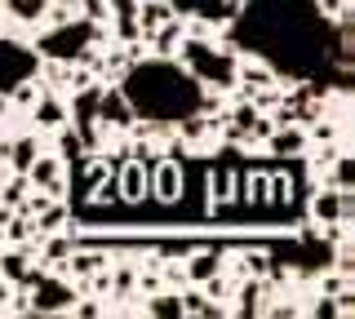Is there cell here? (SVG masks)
<instances>
[{"instance_id":"6da1fadb","label":"cell","mask_w":355,"mask_h":319,"mask_svg":"<svg viewBox=\"0 0 355 319\" xmlns=\"http://www.w3.org/2000/svg\"><path fill=\"white\" fill-rule=\"evenodd\" d=\"M89 45H94V23L89 18H71L62 27H44L36 36L40 58H58V62H76Z\"/></svg>"},{"instance_id":"7a4b0ae2","label":"cell","mask_w":355,"mask_h":319,"mask_svg":"<svg viewBox=\"0 0 355 319\" xmlns=\"http://www.w3.org/2000/svg\"><path fill=\"white\" fill-rule=\"evenodd\" d=\"M27 293H31V315H67L71 302L80 297V289H76L67 275H58V271H44Z\"/></svg>"},{"instance_id":"3957f363","label":"cell","mask_w":355,"mask_h":319,"mask_svg":"<svg viewBox=\"0 0 355 319\" xmlns=\"http://www.w3.org/2000/svg\"><path fill=\"white\" fill-rule=\"evenodd\" d=\"M182 186H187V173H182V160H173V156H160V164L147 173V195L160 208H173Z\"/></svg>"},{"instance_id":"277c9868","label":"cell","mask_w":355,"mask_h":319,"mask_svg":"<svg viewBox=\"0 0 355 319\" xmlns=\"http://www.w3.org/2000/svg\"><path fill=\"white\" fill-rule=\"evenodd\" d=\"M40 67V53H31L18 40H0V93H9L18 80H31Z\"/></svg>"},{"instance_id":"5b68a950","label":"cell","mask_w":355,"mask_h":319,"mask_svg":"<svg viewBox=\"0 0 355 319\" xmlns=\"http://www.w3.org/2000/svg\"><path fill=\"white\" fill-rule=\"evenodd\" d=\"M94 120H98L103 129H111V134H125V129L138 125V111H133V102L125 98V89H120V84H103V98H98Z\"/></svg>"},{"instance_id":"8992f818","label":"cell","mask_w":355,"mask_h":319,"mask_svg":"<svg viewBox=\"0 0 355 319\" xmlns=\"http://www.w3.org/2000/svg\"><path fill=\"white\" fill-rule=\"evenodd\" d=\"M27 182L36 186V191L53 195V200H62V191H67V164L58 156H36V160H31V169H27Z\"/></svg>"},{"instance_id":"52a82bcc","label":"cell","mask_w":355,"mask_h":319,"mask_svg":"<svg viewBox=\"0 0 355 319\" xmlns=\"http://www.w3.org/2000/svg\"><path fill=\"white\" fill-rule=\"evenodd\" d=\"M351 208H355L351 191H338V186H329V182L311 195V217H315V222H342V217H351Z\"/></svg>"},{"instance_id":"ba28073f","label":"cell","mask_w":355,"mask_h":319,"mask_svg":"<svg viewBox=\"0 0 355 319\" xmlns=\"http://www.w3.org/2000/svg\"><path fill=\"white\" fill-rule=\"evenodd\" d=\"M182 262H187V266H182V280H187V284H205L209 275L227 271V266H222V262H227V248H218V244H209V248H191Z\"/></svg>"},{"instance_id":"9c48e42d","label":"cell","mask_w":355,"mask_h":319,"mask_svg":"<svg viewBox=\"0 0 355 319\" xmlns=\"http://www.w3.org/2000/svg\"><path fill=\"white\" fill-rule=\"evenodd\" d=\"M67 120H71V111H67V102L58 98V89H49L44 84V93L36 98V107H31V125L44 129V134H53V129H62Z\"/></svg>"},{"instance_id":"30bf717a","label":"cell","mask_w":355,"mask_h":319,"mask_svg":"<svg viewBox=\"0 0 355 319\" xmlns=\"http://www.w3.org/2000/svg\"><path fill=\"white\" fill-rule=\"evenodd\" d=\"M266 147H271L280 160H302L306 147H311V138H306L302 125H275L271 138H266Z\"/></svg>"},{"instance_id":"8fae6325","label":"cell","mask_w":355,"mask_h":319,"mask_svg":"<svg viewBox=\"0 0 355 319\" xmlns=\"http://www.w3.org/2000/svg\"><path fill=\"white\" fill-rule=\"evenodd\" d=\"M116 182H120V200H125V208H133L138 200H147V173H142L138 160H125L116 169Z\"/></svg>"},{"instance_id":"7c38bea8","label":"cell","mask_w":355,"mask_h":319,"mask_svg":"<svg viewBox=\"0 0 355 319\" xmlns=\"http://www.w3.org/2000/svg\"><path fill=\"white\" fill-rule=\"evenodd\" d=\"M205 191H209V204H214V200H236L240 173H231L227 164H214V169H209V178H205Z\"/></svg>"},{"instance_id":"4fadbf2b","label":"cell","mask_w":355,"mask_h":319,"mask_svg":"<svg viewBox=\"0 0 355 319\" xmlns=\"http://www.w3.org/2000/svg\"><path fill=\"white\" fill-rule=\"evenodd\" d=\"M53 138H58V142H53V147H58V160L76 173V169H80V160H85V142H80V134L71 129V120H67L62 129H53Z\"/></svg>"},{"instance_id":"5bb4252c","label":"cell","mask_w":355,"mask_h":319,"mask_svg":"<svg viewBox=\"0 0 355 319\" xmlns=\"http://www.w3.org/2000/svg\"><path fill=\"white\" fill-rule=\"evenodd\" d=\"M231 297H236V315H262V297H266V280H253L249 275V284H236L231 289Z\"/></svg>"},{"instance_id":"9a60e30c","label":"cell","mask_w":355,"mask_h":319,"mask_svg":"<svg viewBox=\"0 0 355 319\" xmlns=\"http://www.w3.org/2000/svg\"><path fill=\"white\" fill-rule=\"evenodd\" d=\"M36 156H40V147H36V134H22V138H14V142H9V160H5V169H9V173H27Z\"/></svg>"},{"instance_id":"2e32d148","label":"cell","mask_w":355,"mask_h":319,"mask_svg":"<svg viewBox=\"0 0 355 319\" xmlns=\"http://www.w3.org/2000/svg\"><path fill=\"white\" fill-rule=\"evenodd\" d=\"M142 315H155V319H182V297L178 293H147V302H142Z\"/></svg>"},{"instance_id":"e0dca14e","label":"cell","mask_w":355,"mask_h":319,"mask_svg":"<svg viewBox=\"0 0 355 319\" xmlns=\"http://www.w3.org/2000/svg\"><path fill=\"white\" fill-rule=\"evenodd\" d=\"M266 191H271V208H280V213L297 204L293 200V195H297V182L288 178V173H266Z\"/></svg>"},{"instance_id":"ac0fdd59","label":"cell","mask_w":355,"mask_h":319,"mask_svg":"<svg viewBox=\"0 0 355 319\" xmlns=\"http://www.w3.org/2000/svg\"><path fill=\"white\" fill-rule=\"evenodd\" d=\"M236 262H240V275H253V280H266V271H271V253L266 248H240L236 253Z\"/></svg>"},{"instance_id":"d6986e66","label":"cell","mask_w":355,"mask_h":319,"mask_svg":"<svg viewBox=\"0 0 355 319\" xmlns=\"http://www.w3.org/2000/svg\"><path fill=\"white\" fill-rule=\"evenodd\" d=\"M27 191H31L27 173H9V178L0 182V204H5V208H18L22 200H27Z\"/></svg>"},{"instance_id":"ffe728a7","label":"cell","mask_w":355,"mask_h":319,"mask_svg":"<svg viewBox=\"0 0 355 319\" xmlns=\"http://www.w3.org/2000/svg\"><path fill=\"white\" fill-rule=\"evenodd\" d=\"M44 5H49V0H5L9 18H18V23H40V18H44Z\"/></svg>"},{"instance_id":"44dd1931","label":"cell","mask_w":355,"mask_h":319,"mask_svg":"<svg viewBox=\"0 0 355 319\" xmlns=\"http://www.w3.org/2000/svg\"><path fill=\"white\" fill-rule=\"evenodd\" d=\"M116 36H120V45H133V40H142L138 14H116Z\"/></svg>"},{"instance_id":"7402d4cb","label":"cell","mask_w":355,"mask_h":319,"mask_svg":"<svg viewBox=\"0 0 355 319\" xmlns=\"http://www.w3.org/2000/svg\"><path fill=\"white\" fill-rule=\"evenodd\" d=\"M347 289H351V275H342V271H333V275L320 280V293H324V297H338V293H347Z\"/></svg>"},{"instance_id":"603a6c76","label":"cell","mask_w":355,"mask_h":319,"mask_svg":"<svg viewBox=\"0 0 355 319\" xmlns=\"http://www.w3.org/2000/svg\"><path fill=\"white\" fill-rule=\"evenodd\" d=\"M351 5H355V0H315V9L329 14L333 23H338V18H351Z\"/></svg>"},{"instance_id":"cb8c5ba5","label":"cell","mask_w":355,"mask_h":319,"mask_svg":"<svg viewBox=\"0 0 355 319\" xmlns=\"http://www.w3.org/2000/svg\"><path fill=\"white\" fill-rule=\"evenodd\" d=\"M262 111H258V107H253V102H244V107H236V111H231L227 120H231V125H236V129H244V134H249V125H253V120H258Z\"/></svg>"},{"instance_id":"d4e9b609","label":"cell","mask_w":355,"mask_h":319,"mask_svg":"<svg viewBox=\"0 0 355 319\" xmlns=\"http://www.w3.org/2000/svg\"><path fill=\"white\" fill-rule=\"evenodd\" d=\"M306 315H315V319H338V302L333 297H315V306H306Z\"/></svg>"},{"instance_id":"484cf974","label":"cell","mask_w":355,"mask_h":319,"mask_svg":"<svg viewBox=\"0 0 355 319\" xmlns=\"http://www.w3.org/2000/svg\"><path fill=\"white\" fill-rule=\"evenodd\" d=\"M80 9L89 23H107V0H80Z\"/></svg>"},{"instance_id":"4316f807","label":"cell","mask_w":355,"mask_h":319,"mask_svg":"<svg viewBox=\"0 0 355 319\" xmlns=\"http://www.w3.org/2000/svg\"><path fill=\"white\" fill-rule=\"evenodd\" d=\"M107 14H138V0H107Z\"/></svg>"},{"instance_id":"83f0119b","label":"cell","mask_w":355,"mask_h":319,"mask_svg":"<svg viewBox=\"0 0 355 319\" xmlns=\"http://www.w3.org/2000/svg\"><path fill=\"white\" fill-rule=\"evenodd\" d=\"M9 116V93H0V120Z\"/></svg>"},{"instance_id":"f1b7e54d","label":"cell","mask_w":355,"mask_h":319,"mask_svg":"<svg viewBox=\"0 0 355 319\" xmlns=\"http://www.w3.org/2000/svg\"><path fill=\"white\" fill-rule=\"evenodd\" d=\"M58 5H80V0H58Z\"/></svg>"}]
</instances>
